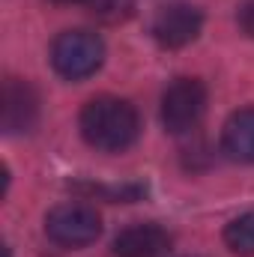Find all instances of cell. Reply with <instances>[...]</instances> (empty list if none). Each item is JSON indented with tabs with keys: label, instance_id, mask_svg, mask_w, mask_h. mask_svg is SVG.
Segmentation results:
<instances>
[{
	"label": "cell",
	"instance_id": "2",
	"mask_svg": "<svg viewBox=\"0 0 254 257\" xmlns=\"http://www.w3.org/2000/svg\"><path fill=\"white\" fill-rule=\"evenodd\" d=\"M105 60V42L90 30H66L51 45V66L66 81L90 78Z\"/></svg>",
	"mask_w": 254,
	"mask_h": 257
},
{
	"label": "cell",
	"instance_id": "5",
	"mask_svg": "<svg viewBox=\"0 0 254 257\" xmlns=\"http://www.w3.org/2000/svg\"><path fill=\"white\" fill-rule=\"evenodd\" d=\"M203 27V15L197 6H189V3H171L165 9L156 12L153 18V39L162 45V48H186L189 42L197 39Z\"/></svg>",
	"mask_w": 254,
	"mask_h": 257
},
{
	"label": "cell",
	"instance_id": "9",
	"mask_svg": "<svg viewBox=\"0 0 254 257\" xmlns=\"http://www.w3.org/2000/svg\"><path fill=\"white\" fill-rule=\"evenodd\" d=\"M224 242L233 254L239 257H254V212H245L239 218H233L224 227Z\"/></svg>",
	"mask_w": 254,
	"mask_h": 257
},
{
	"label": "cell",
	"instance_id": "7",
	"mask_svg": "<svg viewBox=\"0 0 254 257\" xmlns=\"http://www.w3.org/2000/svg\"><path fill=\"white\" fill-rule=\"evenodd\" d=\"M168 248H171V236L159 224H132L120 230V236L114 239L117 257H165Z\"/></svg>",
	"mask_w": 254,
	"mask_h": 257
},
{
	"label": "cell",
	"instance_id": "6",
	"mask_svg": "<svg viewBox=\"0 0 254 257\" xmlns=\"http://www.w3.org/2000/svg\"><path fill=\"white\" fill-rule=\"evenodd\" d=\"M3 132L6 135H21L30 132L39 120V96L27 81L9 78L3 84Z\"/></svg>",
	"mask_w": 254,
	"mask_h": 257
},
{
	"label": "cell",
	"instance_id": "1",
	"mask_svg": "<svg viewBox=\"0 0 254 257\" xmlns=\"http://www.w3.org/2000/svg\"><path fill=\"white\" fill-rule=\"evenodd\" d=\"M141 120L126 99L99 96L81 111V135L90 147L102 153H123L138 141Z\"/></svg>",
	"mask_w": 254,
	"mask_h": 257
},
{
	"label": "cell",
	"instance_id": "10",
	"mask_svg": "<svg viewBox=\"0 0 254 257\" xmlns=\"http://www.w3.org/2000/svg\"><path fill=\"white\" fill-rule=\"evenodd\" d=\"M90 9L102 21H126L135 9V0H90Z\"/></svg>",
	"mask_w": 254,
	"mask_h": 257
},
{
	"label": "cell",
	"instance_id": "3",
	"mask_svg": "<svg viewBox=\"0 0 254 257\" xmlns=\"http://www.w3.org/2000/svg\"><path fill=\"white\" fill-rule=\"evenodd\" d=\"M45 233L60 248H87L102 233V218L87 203H60L45 215Z\"/></svg>",
	"mask_w": 254,
	"mask_h": 257
},
{
	"label": "cell",
	"instance_id": "11",
	"mask_svg": "<svg viewBox=\"0 0 254 257\" xmlns=\"http://www.w3.org/2000/svg\"><path fill=\"white\" fill-rule=\"evenodd\" d=\"M239 27L254 39V0H248V3L239 9Z\"/></svg>",
	"mask_w": 254,
	"mask_h": 257
},
{
	"label": "cell",
	"instance_id": "12",
	"mask_svg": "<svg viewBox=\"0 0 254 257\" xmlns=\"http://www.w3.org/2000/svg\"><path fill=\"white\" fill-rule=\"evenodd\" d=\"M51 3H63L66 6V3H90V0H51Z\"/></svg>",
	"mask_w": 254,
	"mask_h": 257
},
{
	"label": "cell",
	"instance_id": "8",
	"mask_svg": "<svg viewBox=\"0 0 254 257\" xmlns=\"http://www.w3.org/2000/svg\"><path fill=\"white\" fill-rule=\"evenodd\" d=\"M221 147L233 162L254 165V108L236 111L221 132Z\"/></svg>",
	"mask_w": 254,
	"mask_h": 257
},
{
	"label": "cell",
	"instance_id": "4",
	"mask_svg": "<svg viewBox=\"0 0 254 257\" xmlns=\"http://www.w3.org/2000/svg\"><path fill=\"white\" fill-rule=\"evenodd\" d=\"M206 111V87L197 78H177L162 93V126L174 135H183L200 123Z\"/></svg>",
	"mask_w": 254,
	"mask_h": 257
}]
</instances>
